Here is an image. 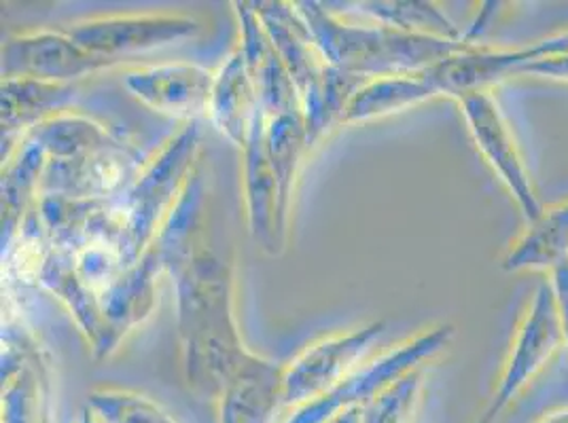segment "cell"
<instances>
[{"mask_svg": "<svg viewBox=\"0 0 568 423\" xmlns=\"http://www.w3.org/2000/svg\"><path fill=\"white\" fill-rule=\"evenodd\" d=\"M353 13L374 24L388 25L407 34L444 41H469L437 2L426 0H369L355 2Z\"/></svg>", "mask_w": 568, "mask_h": 423, "instance_id": "23", "label": "cell"}, {"mask_svg": "<svg viewBox=\"0 0 568 423\" xmlns=\"http://www.w3.org/2000/svg\"><path fill=\"white\" fill-rule=\"evenodd\" d=\"M26 134H30L43 146L48 162L74 159L132 142L128 141V136L115 132L111 125L85 113H79L77 109L53 115Z\"/></svg>", "mask_w": 568, "mask_h": 423, "instance_id": "22", "label": "cell"}, {"mask_svg": "<svg viewBox=\"0 0 568 423\" xmlns=\"http://www.w3.org/2000/svg\"><path fill=\"white\" fill-rule=\"evenodd\" d=\"M568 259V199L545 206L544 214L526 223L503 257V269L509 274H549Z\"/></svg>", "mask_w": 568, "mask_h": 423, "instance_id": "20", "label": "cell"}, {"mask_svg": "<svg viewBox=\"0 0 568 423\" xmlns=\"http://www.w3.org/2000/svg\"><path fill=\"white\" fill-rule=\"evenodd\" d=\"M74 100V83L2 76V155L39 123L71 111Z\"/></svg>", "mask_w": 568, "mask_h": 423, "instance_id": "15", "label": "cell"}, {"mask_svg": "<svg viewBox=\"0 0 568 423\" xmlns=\"http://www.w3.org/2000/svg\"><path fill=\"white\" fill-rule=\"evenodd\" d=\"M265 141H267V153H270V162L274 167L276 185H278L276 231L281 239V248H284L291 234V218H293L300 174L310 153L304 113L295 111L278 117H265Z\"/></svg>", "mask_w": 568, "mask_h": 423, "instance_id": "18", "label": "cell"}, {"mask_svg": "<svg viewBox=\"0 0 568 423\" xmlns=\"http://www.w3.org/2000/svg\"><path fill=\"white\" fill-rule=\"evenodd\" d=\"M295 7L327 64L365 79L420 74L471 43L407 34L367 20H346L316 0H302Z\"/></svg>", "mask_w": 568, "mask_h": 423, "instance_id": "2", "label": "cell"}, {"mask_svg": "<svg viewBox=\"0 0 568 423\" xmlns=\"http://www.w3.org/2000/svg\"><path fill=\"white\" fill-rule=\"evenodd\" d=\"M327 423H361V406H353V409H346L342 413H337L333 420Z\"/></svg>", "mask_w": 568, "mask_h": 423, "instance_id": "28", "label": "cell"}, {"mask_svg": "<svg viewBox=\"0 0 568 423\" xmlns=\"http://www.w3.org/2000/svg\"><path fill=\"white\" fill-rule=\"evenodd\" d=\"M134 142L92 155L48 162L41 176L39 197L58 195L72 199H113L134 183L142 164Z\"/></svg>", "mask_w": 568, "mask_h": 423, "instance_id": "11", "label": "cell"}, {"mask_svg": "<svg viewBox=\"0 0 568 423\" xmlns=\"http://www.w3.org/2000/svg\"><path fill=\"white\" fill-rule=\"evenodd\" d=\"M516 76H535L556 83H568V55H554V58H539L524 64Z\"/></svg>", "mask_w": 568, "mask_h": 423, "instance_id": "26", "label": "cell"}, {"mask_svg": "<svg viewBox=\"0 0 568 423\" xmlns=\"http://www.w3.org/2000/svg\"><path fill=\"white\" fill-rule=\"evenodd\" d=\"M261 115L260 95L255 92L244 55L236 48L214 71L213 95L206 117L221 136L242 151Z\"/></svg>", "mask_w": 568, "mask_h": 423, "instance_id": "16", "label": "cell"}, {"mask_svg": "<svg viewBox=\"0 0 568 423\" xmlns=\"http://www.w3.org/2000/svg\"><path fill=\"white\" fill-rule=\"evenodd\" d=\"M454 332L456 329L446 322L418 330L386 352L367 360L325 396L295 409L286 423H327L346 409L363 406L395 379L435 362L450 348Z\"/></svg>", "mask_w": 568, "mask_h": 423, "instance_id": "4", "label": "cell"}, {"mask_svg": "<svg viewBox=\"0 0 568 423\" xmlns=\"http://www.w3.org/2000/svg\"><path fill=\"white\" fill-rule=\"evenodd\" d=\"M428 367H420L382 388L361 406V423H416L425 396Z\"/></svg>", "mask_w": 568, "mask_h": 423, "instance_id": "24", "label": "cell"}, {"mask_svg": "<svg viewBox=\"0 0 568 423\" xmlns=\"http://www.w3.org/2000/svg\"><path fill=\"white\" fill-rule=\"evenodd\" d=\"M170 278L185 383L197 399L216 402L257 355L237 324L236 267L214 250L204 231Z\"/></svg>", "mask_w": 568, "mask_h": 423, "instance_id": "1", "label": "cell"}, {"mask_svg": "<svg viewBox=\"0 0 568 423\" xmlns=\"http://www.w3.org/2000/svg\"><path fill=\"white\" fill-rule=\"evenodd\" d=\"M214 71L193 62H162L123 72V87L142 106L183 123L209 115Z\"/></svg>", "mask_w": 568, "mask_h": 423, "instance_id": "10", "label": "cell"}, {"mask_svg": "<svg viewBox=\"0 0 568 423\" xmlns=\"http://www.w3.org/2000/svg\"><path fill=\"white\" fill-rule=\"evenodd\" d=\"M456 102L481 159L493 169L500 185L507 188L524 220H537L544 214V202L521 155L514 127L505 117L495 92L463 95Z\"/></svg>", "mask_w": 568, "mask_h": 423, "instance_id": "7", "label": "cell"}, {"mask_svg": "<svg viewBox=\"0 0 568 423\" xmlns=\"http://www.w3.org/2000/svg\"><path fill=\"white\" fill-rule=\"evenodd\" d=\"M90 409L100 423H176L158 402L134 390L98 388L90 394Z\"/></svg>", "mask_w": 568, "mask_h": 423, "instance_id": "25", "label": "cell"}, {"mask_svg": "<svg viewBox=\"0 0 568 423\" xmlns=\"http://www.w3.org/2000/svg\"><path fill=\"white\" fill-rule=\"evenodd\" d=\"M115 66L79 45L64 28L22 30L2 45V76L74 83Z\"/></svg>", "mask_w": 568, "mask_h": 423, "instance_id": "9", "label": "cell"}, {"mask_svg": "<svg viewBox=\"0 0 568 423\" xmlns=\"http://www.w3.org/2000/svg\"><path fill=\"white\" fill-rule=\"evenodd\" d=\"M242 153V195L248 234L267 255H278V185L265 141V115H261Z\"/></svg>", "mask_w": 568, "mask_h": 423, "instance_id": "14", "label": "cell"}, {"mask_svg": "<svg viewBox=\"0 0 568 423\" xmlns=\"http://www.w3.org/2000/svg\"><path fill=\"white\" fill-rule=\"evenodd\" d=\"M386 324L372 320L363 327L339 330L312 341L283 364V409H300L325 396L339 381L356 371L358 360L384 334Z\"/></svg>", "mask_w": 568, "mask_h": 423, "instance_id": "8", "label": "cell"}, {"mask_svg": "<svg viewBox=\"0 0 568 423\" xmlns=\"http://www.w3.org/2000/svg\"><path fill=\"white\" fill-rule=\"evenodd\" d=\"M232 7L236 13L237 49L244 55L255 92L260 95L263 115L270 118L302 111L297 90L261 24L255 2L237 0Z\"/></svg>", "mask_w": 568, "mask_h": 423, "instance_id": "13", "label": "cell"}, {"mask_svg": "<svg viewBox=\"0 0 568 423\" xmlns=\"http://www.w3.org/2000/svg\"><path fill=\"white\" fill-rule=\"evenodd\" d=\"M255 9L260 13L261 24L265 28L276 53L281 55L284 69L297 90L302 113H306L321 95L332 66L323 58L321 49L316 48L308 25L300 16L295 2L260 0L255 2Z\"/></svg>", "mask_w": 568, "mask_h": 423, "instance_id": "12", "label": "cell"}, {"mask_svg": "<svg viewBox=\"0 0 568 423\" xmlns=\"http://www.w3.org/2000/svg\"><path fill=\"white\" fill-rule=\"evenodd\" d=\"M439 97L420 74H395L367 79L351 97L342 125H361L379 118L393 117Z\"/></svg>", "mask_w": 568, "mask_h": 423, "instance_id": "21", "label": "cell"}, {"mask_svg": "<svg viewBox=\"0 0 568 423\" xmlns=\"http://www.w3.org/2000/svg\"><path fill=\"white\" fill-rule=\"evenodd\" d=\"M565 348L556 295L549 280L535 288L514 330L495 392L475 423H495L500 413L537 379L554 355Z\"/></svg>", "mask_w": 568, "mask_h": 423, "instance_id": "5", "label": "cell"}, {"mask_svg": "<svg viewBox=\"0 0 568 423\" xmlns=\"http://www.w3.org/2000/svg\"><path fill=\"white\" fill-rule=\"evenodd\" d=\"M45 165L48 155L30 134L2 155V248L20 231L28 212L39 202Z\"/></svg>", "mask_w": 568, "mask_h": 423, "instance_id": "19", "label": "cell"}, {"mask_svg": "<svg viewBox=\"0 0 568 423\" xmlns=\"http://www.w3.org/2000/svg\"><path fill=\"white\" fill-rule=\"evenodd\" d=\"M64 30L79 45L119 66L142 53L195 39L204 24L190 13L144 11L90 16L64 25Z\"/></svg>", "mask_w": 568, "mask_h": 423, "instance_id": "6", "label": "cell"}, {"mask_svg": "<svg viewBox=\"0 0 568 423\" xmlns=\"http://www.w3.org/2000/svg\"><path fill=\"white\" fill-rule=\"evenodd\" d=\"M535 423H568V406L549 411V413H545L544 417H539Z\"/></svg>", "mask_w": 568, "mask_h": 423, "instance_id": "29", "label": "cell"}, {"mask_svg": "<svg viewBox=\"0 0 568 423\" xmlns=\"http://www.w3.org/2000/svg\"><path fill=\"white\" fill-rule=\"evenodd\" d=\"M221 423H272L283 406V364L255 355L216 400Z\"/></svg>", "mask_w": 568, "mask_h": 423, "instance_id": "17", "label": "cell"}, {"mask_svg": "<svg viewBox=\"0 0 568 423\" xmlns=\"http://www.w3.org/2000/svg\"><path fill=\"white\" fill-rule=\"evenodd\" d=\"M200 123H183L151 157L144 159L134 183L115 197L119 252L125 267L141 259L168 214L176 206L193 169L200 164Z\"/></svg>", "mask_w": 568, "mask_h": 423, "instance_id": "3", "label": "cell"}, {"mask_svg": "<svg viewBox=\"0 0 568 423\" xmlns=\"http://www.w3.org/2000/svg\"><path fill=\"white\" fill-rule=\"evenodd\" d=\"M547 280L554 288L556 295V306H558V318H560V329L565 337V348H568V259L556 265L549 274Z\"/></svg>", "mask_w": 568, "mask_h": 423, "instance_id": "27", "label": "cell"}]
</instances>
